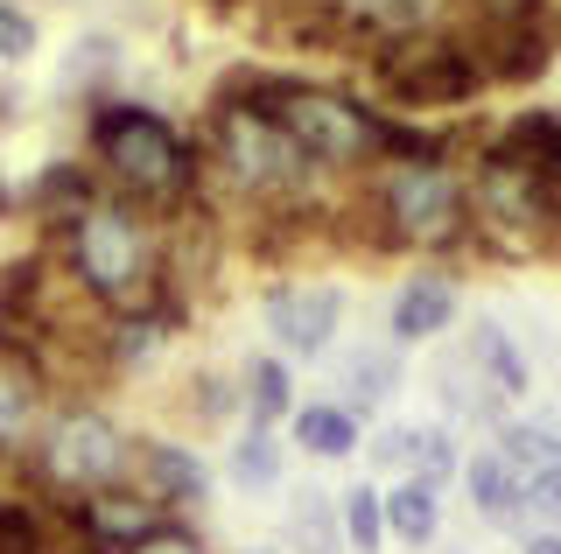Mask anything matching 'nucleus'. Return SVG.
Returning <instances> with one entry per match:
<instances>
[{"label":"nucleus","instance_id":"f257e3e1","mask_svg":"<svg viewBox=\"0 0 561 554\" xmlns=\"http://www.w3.org/2000/svg\"><path fill=\"white\" fill-rule=\"evenodd\" d=\"M239 84L280 119V134L323 183H358L379 162H400V154H449L443 134H421L408 119L365 106L358 92H337V84H309L288 71H239Z\"/></svg>","mask_w":561,"mask_h":554},{"label":"nucleus","instance_id":"f03ea898","mask_svg":"<svg viewBox=\"0 0 561 554\" xmlns=\"http://www.w3.org/2000/svg\"><path fill=\"white\" fill-rule=\"evenodd\" d=\"M197 162H204V189H225V197L253 218L295 211V204H323V176L295 154V141L280 134V119L260 106L239 78H225L218 92H210Z\"/></svg>","mask_w":561,"mask_h":554},{"label":"nucleus","instance_id":"7ed1b4c3","mask_svg":"<svg viewBox=\"0 0 561 554\" xmlns=\"http://www.w3.org/2000/svg\"><path fill=\"white\" fill-rule=\"evenodd\" d=\"M49 259L99 316H127V309L169 302L162 288V218L140 204L99 189L70 224L49 232Z\"/></svg>","mask_w":561,"mask_h":554},{"label":"nucleus","instance_id":"20e7f679","mask_svg":"<svg viewBox=\"0 0 561 554\" xmlns=\"http://www.w3.org/2000/svg\"><path fill=\"white\" fill-rule=\"evenodd\" d=\"M84 162H92V176L113 189V197H127L154 218H169V211H183V204L204 197L197 141H190L169 113L140 106V99H119V92H105V99L84 106Z\"/></svg>","mask_w":561,"mask_h":554},{"label":"nucleus","instance_id":"39448f33","mask_svg":"<svg viewBox=\"0 0 561 554\" xmlns=\"http://www.w3.org/2000/svg\"><path fill=\"white\" fill-rule=\"evenodd\" d=\"M344 232H365L373 253H456L470 239L463 162L449 154H400L358 176V204L337 211Z\"/></svg>","mask_w":561,"mask_h":554},{"label":"nucleus","instance_id":"423d86ee","mask_svg":"<svg viewBox=\"0 0 561 554\" xmlns=\"http://www.w3.org/2000/svg\"><path fill=\"white\" fill-rule=\"evenodd\" d=\"M28 498L43 506H78V498L105 492V484H127L134 477V436L113 422L99 401H49V414L35 422V436L14 463Z\"/></svg>","mask_w":561,"mask_h":554},{"label":"nucleus","instance_id":"0eeeda50","mask_svg":"<svg viewBox=\"0 0 561 554\" xmlns=\"http://www.w3.org/2000/svg\"><path fill=\"white\" fill-rule=\"evenodd\" d=\"M463 197H470V239L491 246H561V189L548 176H534L526 162H513L499 141H484L463 169Z\"/></svg>","mask_w":561,"mask_h":554},{"label":"nucleus","instance_id":"6e6552de","mask_svg":"<svg viewBox=\"0 0 561 554\" xmlns=\"http://www.w3.org/2000/svg\"><path fill=\"white\" fill-rule=\"evenodd\" d=\"M365 71L393 106L428 113V106H463L484 92V64L463 36H414V43H386L365 57Z\"/></svg>","mask_w":561,"mask_h":554},{"label":"nucleus","instance_id":"1a4fd4ad","mask_svg":"<svg viewBox=\"0 0 561 554\" xmlns=\"http://www.w3.org/2000/svg\"><path fill=\"white\" fill-rule=\"evenodd\" d=\"M330 14H337L344 57H373L386 43L463 36L470 28V0H330Z\"/></svg>","mask_w":561,"mask_h":554},{"label":"nucleus","instance_id":"9d476101","mask_svg":"<svg viewBox=\"0 0 561 554\" xmlns=\"http://www.w3.org/2000/svg\"><path fill=\"white\" fill-rule=\"evenodd\" d=\"M64 527H70V547L78 554H127L134 541H148L154 527H169V506L154 492H140V484H105V492L78 498V506H57Z\"/></svg>","mask_w":561,"mask_h":554},{"label":"nucleus","instance_id":"9b49d317","mask_svg":"<svg viewBox=\"0 0 561 554\" xmlns=\"http://www.w3.org/2000/svg\"><path fill=\"white\" fill-rule=\"evenodd\" d=\"M344 323V296L330 281H280L267 288V337L288 358H323Z\"/></svg>","mask_w":561,"mask_h":554},{"label":"nucleus","instance_id":"f8f14e48","mask_svg":"<svg viewBox=\"0 0 561 554\" xmlns=\"http://www.w3.org/2000/svg\"><path fill=\"white\" fill-rule=\"evenodd\" d=\"M134 484L154 492L169 512H197L210 498V471L190 442H169V436H134Z\"/></svg>","mask_w":561,"mask_h":554},{"label":"nucleus","instance_id":"ddd939ff","mask_svg":"<svg viewBox=\"0 0 561 554\" xmlns=\"http://www.w3.org/2000/svg\"><path fill=\"white\" fill-rule=\"evenodd\" d=\"M99 189H105V183L92 176V162H43V169L22 183V218H43L49 232H57V224H70L84 204L99 197Z\"/></svg>","mask_w":561,"mask_h":554},{"label":"nucleus","instance_id":"4468645a","mask_svg":"<svg viewBox=\"0 0 561 554\" xmlns=\"http://www.w3.org/2000/svg\"><path fill=\"white\" fill-rule=\"evenodd\" d=\"M449 316H456V288L443 274H414V281H400L393 309H386V331H393V344H428L449 331Z\"/></svg>","mask_w":561,"mask_h":554},{"label":"nucleus","instance_id":"2eb2a0df","mask_svg":"<svg viewBox=\"0 0 561 554\" xmlns=\"http://www.w3.org/2000/svg\"><path fill=\"white\" fill-rule=\"evenodd\" d=\"M463 366L484 379L491 393H505V401H519L526 386H534V366H526V351L513 344V331H505L499 316H478L470 323V344H463Z\"/></svg>","mask_w":561,"mask_h":554},{"label":"nucleus","instance_id":"dca6fc26","mask_svg":"<svg viewBox=\"0 0 561 554\" xmlns=\"http://www.w3.org/2000/svg\"><path fill=\"white\" fill-rule=\"evenodd\" d=\"M70 547V527L57 506L28 492H0V554H64Z\"/></svg>","mask_w":561,"mask_h":554},{"label":"nucleus","instance_id":"f3484780","mask_svg":"<svg viewBox=\"0 0 561 554\" xmlns=\"http://www.w3.org/2000/svg\"><path fill=\"white\" fill-rule=\"evenodd\" d=\"M379 512H386V533H393V541L428 547L435 527H443V492L421 484V477H400L393 492H379Z\"/></svg>","mask_w":561,"mask_h":554},{"label":"nucleus","instance_id":"a211bd4d","mask_svg":"<svg viewBox=\"0 0 561 554\" xmlns=\"http://www.w3.org/2000/svg\"><path fill=\"white\" fill-rule=\"evenodd\" d=\"M288 428H295V442H302L309 457H330V463L358 449V414L337 407V401H302L288 414Z\"/></svg>","mask_w":561,"mask_h":554},{"label":"nucleus","instance_id":"6ab92c4d","mask_svg":"<svg viewBox=\"0 0 561 554\" xmlns=\"http://www.w3.org/2000/svg\"><path fill=\"white\" fill-rule=\"evenodd\" d=\"M463 484H470V506H478L491 527H513V519H519V471L499 457V449L470 457L463 463Z\"/></svg>","mask_w":561,"mask_h":554},{"label":"nucleus","instance_id":"aec40b11","mask_svg":"<svg viewBox=\"0 0 561 554\" xmlns=\"http://www.w3.org/2000/svg\"><path fill=\"white\" fill-rule=\"evenodd\" d=\"M239 407H245V422L253 428H274V422H288L295 414V379L280 358H253V366L239 372Z\"/></svg>","mask_w":561,"mask_h":554},{"label":"nucleus","instance_id":"412c9836","mask_svg":"<svg viewBox=\"0 0 561 554\" xmlns=\"http://www.w3.org/2000/svg\"><path fill=\"white\" fill-rule=\"evenodd\" d=\"M288 547L295 554H344L337 498H330V492H295V506H288Z\"/></svg>","mask_w":561,"mask_h":554},{"label":"nucleus","instance_id":"4be33fe9","mask_svg":"<svg viewBox=\"0 0 561 554\" xmlns=\"http://www.w3.org/2000/svg\"><path fill=\"white\" fill-rule=\"evenodd\" d=\"M113 71H119V43L113 36H84L78 49H70V64H64V92L92 106V99H105Z\"/></svg>","mask_w":561,"mask_h":554},{"label":"nucleus","instance_id":"5701e85b","mask_svg":"<svg viewBox=\"0 0 561 554\" xmlns=\"http://www.w3.org/2000/svg\"><path fill=\"white\" fill-rule=\"evenodd\" d=\"M393 386H400V366H393L386 351H351V358H344V401H337V407L373 414Z\"/></svg>","mask_w":561,"mask_h":554},{"label":"nucleus","instance_id":"b1692460","mask_svg":"<svg viewBox=\"0 0 561 554\" xmlns=\"http://www.w3.org/2000/svg\"><path fill=\"white\" fill-rule=\"evenodd\" d=\"M232 484H239V492H274V484H280V442H274V428L245 422V436L232 442Z\"/></svg>","mask_w":561,"mask_h":554},{"label":"nucleus","instance_id":"393cba45","mask_svg":"<svg viewBox=\"0 0 561 554\" xmlns=\"http://www.w3.org/2000/svg\"><path fill=\"white\" fill-rule=\"evenodd\" d=\"M337 527H344V547H358V554H379L386 547V512H379V492H373V484H351V492H337Z\"/></svg>","mask_w":561,"mask_h":554},{"label":"nucleus","instance_id":"a878e982","mask_svg":"<svg viewBox=\"0 0 561 554\" xmlns=\"http://www.w3.org/2000/svg\"><path fill=\"white\" fill-rule=\"evenodd\" d=\"M499 457L513 463V471H548V463H561V436L554 428H534V422H499Z\"/></svg>","mask_w":561,"mask_h":554},{"label":"nucleus","instance_id":"bb28decb","mask_svg":"<svg viewBox=\"0 0 561 554\" xmlns=\"http://www.w3.org/2000/svg\"><path fill=\"white\" fill-rule=\"evenodd\" d=\"M35 43H43V28H35V14L22 0H0V64H28Z\"/></svg>","mask_w":561,"mask_h":554},{"label":"nucleus","instance_id":"cd10ccee","mask_svg":"<svg viewBox=\"0 0 561 554\" xmlns=\"http://www.w3.org/2000/svg\"><path fill=\"white\" fill-rule=\"evenodd\" d=\"M519 512H526V519H548V527L561 519V463L519 477Z\"/></svg>","mask_w":561,"mask_h":554},{"label":"nucleus","instance_id":"c85d7f7f","mask_svg":"<svg viewBox=\"0 0 561 554\" xmlns=\"http://www.w3.org/2000/svg\"><path fill=\"white\" fill-rule=\"evenodd\" d=\"M548 22V0H470V28H526Z\"/></svg>","mask_w":561,"mask_h":554},{"label":"nucleus","instance_id":"c756f323","mask_svg":"<svg viewBox=\"0 0 561 554\" xmlns=\"http://www.w3.org/2000/svg\"><path fill=\"white\" fill-rule=\"evenodd\" d=\"M183 401H190V414H197V422H225V414L239 407V386H232V379H218V372H197Z\"/></svg>","mask_w":561,"mask_h":554},{"label":"nucleus","instance_id":"7c9ffc66","mask_svg":"<svg viewBox=\"0 0 561 554\" xmlns=\"http://www.w3.org/2000/svg\"><path fill=\"white\" fill-rule=\"evenodd\" d=\"M127 554H210L197 527H183V519H169V527H154L148 541H134Z\"/></svg>","mask_w":561,"mask_h":554},{"label":"nucleus","instance_id":"2f4dec72","mask_svg":"<svg viewBox=\"0 0 561 554\" xmlns=\"http://www.w3.org/2000/svg\"><path fill=\"white\" fill-rule=\"evenodd\" d=\"M414 449H421V428H386L373 442V463L379 471H414Z\"/></svg>","mask_w":561,"mask_h":554},{"label":"nucleus","instance_id":"473e14b6","mask_svg":"<svg viewBox=\"0 0 561 554\" xmlns=\"http://www.w3.org/2000/svg\"><path fill=\"white\" fill-rule=\"evenodd\" d=\"M519 554H561V533H554V527H534V533H519Z\"/></svg>","mask_w":561,"mask_h":554},{"label":"nucleus","instance_id":"72a5a7b5","mask_svg":"<svg viewBox=\"0 0 561 554\" xmlns=\"http://www.w3.org/2000/svg\"><path fill=\"white\" fill-rule=\"evenodd\" d=\"M14 119H22V92H14V84H0V134H8Z\"/></svg>","mask_w":561,"mask_h":554},{"label":"nucleus","instance_id":"f704fd0d","mask_svg":"<svg viewBox=\"0 0 561 554\" xmlns=\"http://www.w3.org/2000/svg\"><path fill=\"white\" fill-rule=\"evenodd\" d=\"M8 218H22V189L0 183V224H8Z\"/></svg>","mask_w":561,"mask_h":554},{"label":"nucleus","instance_id":"c9c22d12","mask_svg":"<svg viewBox=\"0 0 561 554\" xmlns=\"http://www.w3.org/2000/svg\"><path fill=\"white\" fill-rule=\"evenodd\" d=\"M260 554H274V547H260Z\"/></svg>","mask_w":561,"mask_h":554}]
</instances>
